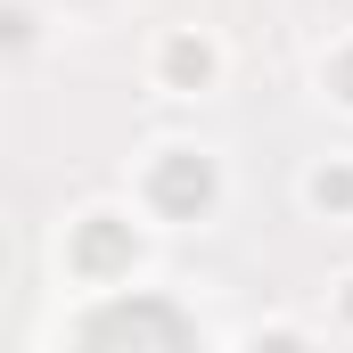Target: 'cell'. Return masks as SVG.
I'll return each instance as SVG.
<instances>
[{
    "instance_id": "obj_4",
    "label": "cell",
    "mask_w": 353,
    "mask_h": 353,
    "mask_svg": "<svg viewBox=\"0 0 353 353\" xmlns=\"http://www.w3.org/2000/svg\"><path fill=\"white\" fill-rule=\"evenodd\" d=\"M255 353H304V345H296V337H263Z\"/></svg>"
},
{
    "instance_id": "obj_2",
    "label": "cell",
    "mask_w": 353,
    "mask_h": 353,
    "mask_svg": "<svg viewBox=\"0 0 353 353\" xmlns=\"http://www.w3.org/2000/svg\"><path fill=\"white\" fill-rule=\"evenodd\" d=\"M157 197H165V205H205V165H197V157H173V165L157 173Z\"/></svg>"
},
{
    "instance_id": "obj_3",
    "label": "cell",
    "mask_w": 353,
    "mask_h": 353,
    "mask_svg": "<svg viewBox=\"0 0 353 353\" xmlns=\"http://www.w3.org/2000/svg\"><path fill=\"white\" fill-rule=\"evenodd\" d=\"M123 255H132V239H115V230H90V239H83V263H90V271L123 263Z\"/></svg>"
},
{
    "instance_id": "obj_1",
    "label": "cell",
    "mask_w": 353,
    "mask_h": 353,
    "mask_svg": "<svg viewBox=\"0 0 353 353\" xmlns=\"http://www.w3.org/2000/svg\"><path fill=\"white\" fill-rule=\"evenodd\" d=\"M83 353H197V337L165 296H123L83 329Z\"/></svg>"
}]
</instances>
